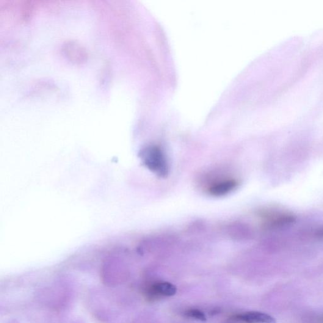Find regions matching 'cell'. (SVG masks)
I'll return each mask as SVG.
<instances>
[{"label": "cell", "instance_id": "6da1fadb", "mask_svg": "<svg viewBox=\"0 0 323 323\" xmlns=\"http://www.w3.org/2000/svg\"><path fill=\"white\" fill-rule=\"evenodd\" d=\"M140 157L143 164L151 172L162 178L167 176L169 168L161 149L157 147L146 148L140 154Z\"/></svg>", "mask_w": 323, "mask_h": 323}, {"label": "cell", "instance_id": "7a4b0ae2", "mask_svg": "<svg viewBox=\"0 0 323 323\" xmlns=\"http://www.w3.org/2000/svg\"><path fill=\"white\" fill-rule=\"evenodd\" d=\"M238 185L234 179H227L221 180L211 185L208 189L209 194L214 197H222L234 191Z\"/></svg>", "mask_w": 323, "mask_h": 323}, {"label": "cell", "instance_id": "3957f363", "mask_svg": "<svg viewBox=\"0 0 323 323\" xmlns=\"http://www.w3.org/2000/svg\"><path fill=\"white\" fill-rule=\"evenodd\" d=\"M234 318L245 323H276L275 319L272 316L260 312H248L238 314Z\"/></svg>", "mask_w": 323, "mask_h": 323}, {"label": "cell", "instance_id": "277c9868", "mask_svg": "<svg viewBox=\"0 0 323 323\" xmlns=\"http://www.w3.org/2000/svg\"><path fill=\"white\" fill-rule=\"evenodd\" d=\"M177 289L173 284L162 281L154 284L149 287L147 294L149 297L157 296L170 297L175 295Z\"/></svg>", "mask_w": 323, "mask_h": 323}, {"label": "cell", "instance_id": "5b68a950", "mask_svg": "<svg viewBox=\"0 0 323 323\" xmlns=\"http://www.w3.org/2000/svg\"><path fill=\"white\" fill-rule=\"evenodd\" d=\"M186 315L187 317H192V318L200 320L201 321H205L206 319L205 314L203 312L198 310V309H191V310L187 311L186 313Z\"/></svg>", "mask_w": 323, "mask_h": 323}, {"label": "cell", "instance_id": "8992f818", "mask_svg": "<svg viewBox=\"0 0 323 323\" xmlns=\"http://www.w3.org/2000/svg\"><path fill=\"white\" fill-rule=\"evenodd\" d=\"M319 236L323 237V230L319 232Z\"/></svg>", "mask_w": 323, "mask_h": 323}]
</instances>
